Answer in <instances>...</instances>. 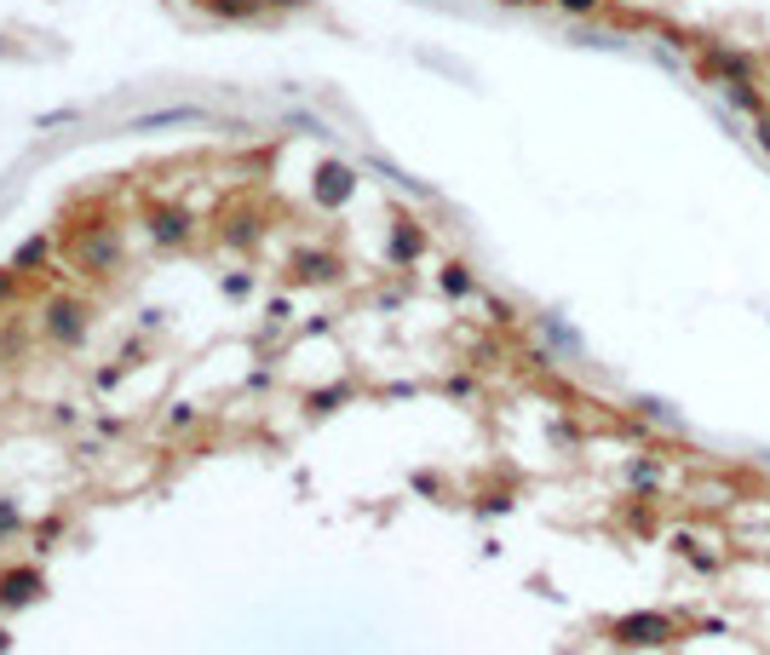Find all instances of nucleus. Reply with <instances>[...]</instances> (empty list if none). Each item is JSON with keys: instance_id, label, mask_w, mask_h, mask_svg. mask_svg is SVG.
Returning <instances> with one entry per match:
<instances>
[{"instance_id": "obj_9", "label": "nucleus", "mask_w": 770, "mask_h": 655, "mask_svg": "<svg viewBox=\"0 0 770 655\" xmlns=\"http://www.w3.org/2000/svg\"><path fill=\"white\" fill-rule=\"evenodd\" d=\"M317 196H322V201H345V196H351V167H322Z\"/></svg>"}, {"instance_id": "obj_6", "label": "nucleus", "mask_w": 770, "mask_h": 655, "mask_svg": "<svg viewBox=\"0 0 770 655\" xmlns=\"http://www.w3.org/2000/svg\"><path fill=\"white\" fill-rule=\"evenodd\" d=\"M46 317H53V322H46V328H53L58 340H69V345H75V340L87 334V311H81V306H69V299H64V306H53V311H46Z\"/></svg>"}, {"instance_id": "obj_1", "label": "nucleus", "mask_w": 770, "mask_h": 655, "mask_svg": "<svg viewBox=\"0 0 770 655\" xmlns=\"http://www.w3.org/2000/svg\"><path fill=\"white\" fill-rule=\"evenodd\" d=\"M702 75H707V81H718L725 92L759 87V58L754 53H736V46H707V53H702Z\"/></svg>"}, {"instance_id": "obj_5", "label": "nucleus", "mask_w": 770, "mask_h": 655, "mask_svg": "<svg viewBox=\"0 0 770 655\" xmlns=\"http://www.w3.org/2000/svg\"><path fill=\"white\" fill-rule=\"evenodd\" d=\"M41 592V575L35 569H12V575H0V603H7V610H12V603H30Z\"/></svg>"}, {"instance_id": "obj_8", "label": "nucleus", "mask_w": 770, "mask_h": 655, "mask_svg": "<svg viewBox=\"0 0 770 655\" xmlns=\"http://www.w3.org/2000/svg\"><path fill=\"white\" fill-rule=\"evenodd\" d=\"M110 259H116V231H98V236L81 247V265L98 270V265H110Z\"/></svg>"}, {"instance_id": "obj_15", "label": "nucleus", "mask_w": 770, "mask_h": 655, "mask_svg": "<svg viewBox=\"0 0 770 655\" xmlns=\"http://www.w3.org/2000/svg\"><path fill=\"white\" fill-rule=\"evenodd\" d=\"M759 144L770 149V115H765V110H759Z\"/></svg>"}, {"instance_id": "obj_3", "label": "nucleus", "mask_w": 770, "mask_h": 655, "mask_svg": "<svg viewBox=\"0 0 770 655\" xmlns=\"http://www.w3.org/2000/svg\"><path fill=\"white\" fill-rule=\"evenodd\" d=\"M622 484L632 489V495H656V489H667V460H656V455H638V460H627L622 466Z\"/></svg>"}, {"instance_id": "obj_17", "label": "nucleus", "mask_w": 770, "mask_h": 655, "mask_svg": "<svg viewBox=\"0 0 770 655\" xmlns=\"http://www.w3.org/2000/svg\"><path fill=\"white\" fill-rule=\"evenodd\" d=\"M512 7H529V0H512Z\"/></svg>"}, {"instance_id": "obj_13", "label": "nucleus", "mask_w": 770, "mask_h": 655, "mask_svg": "<svg viewBox=\"0 0 770 655\" xmlns=\"http://www.w3.org/2000/svg\"><path fill=\"white\" fill-rule=\"evenodd\" d=\"M7 529H18V512L7 507V500H0V535H7Z\"/></svg>"}, {"instance_id": "obj_14", "label": "nucleus", "mask_w": 770, "mask_h": 655, "mask_svg": "<svg viewBox=\"0 0 770 655\" xmlns=\"http://www.w3.org/2000/svg\"><path fill=\"white\" fill-rule=\"evenodd\" d=\"M12 288H18V270H0V299H7Z\"/></svg>"}, {"instance_id": "obj_4", "label": "nucleus", "mask_w": 770, "mask_h": 655, "mask_svg": "<svg viewBox=\"0 0 770 655\" xmlns=\"http://www.w3.org/2000/svg\"><path fill=\"white\" fill-rule=\"evenodd\" d=\"M684 495H690V507H702V512H730L741 500L736 484H718V477H702V484H690Z\"/></svg>"}, {"instance_id": "obj_11", "label": "nucleus", "mask_w": 770, "mask_h": 655, "mask_svg": "<svg viewBox=\"0 0 770 655\" xmlns=\"http://www.w3.org/2000/svg\"><path fill=\"white\" fill-rule=\"evenodd\" d=\"M392 254H397V259H415V254H420V236H415V231H403V236L392 242Z\"/></svg>"}, {"instance_id": "obj_10", "label": "nucleus", "mask_w": 770, "mask_h": 655, "mask_svg": "<svg viewBox=\"0 0 770 655\" xmlns=\"http://www.w3.org/2000/svg\"><path fill=\"white\" fill-rule=\"evenodd\" d=\"M443 288H449V293H466V288H472L466 265H449V270H443Z\"/></svg>"}, {"instance_id": "obj_2", "label": "nucleus", "mask_w": 770, "mask_h": 655, "mask_svg": "<svg viewBox=\"0 0 770 655\" xmlns=\"http://www.w3.org/2000/svg\"><path fill=\"white\" fill-rule=\"evenodd\" d=\"M622 644H638V650H656V644H673L679 639V626H673V615H661V610H638V615H622L609 626Z\"/></svg>"}, {"instance_id": "obj_7", "label": "nucleus", "mask_w": 770, "mask_h": 655, "mask_svg": "<svg viewBox=\"0 0 770 655\" xmlns=\"http://www.w3.org/2000/svg\"><path fill=\"white\" fill-rule=\"evenodd\" d=\"M150 236H156L162 247H173V242H185V236H190V219H185V213H173V208H162V213H150Z\"/></svg>"}, {"instance_id": "obj_16", "label": "nucleus", "mask_w": 770, "mask_h": 655, "mask_svg": "<svg viewBox=\"0 0 770 655\" xmlns=\"http://www.w3.org/2000/svg\"><path fill=\"white\" fill-rule=\"evenodd\" d=\"M765 115H770V87H765Z\"/></svg>"}, {"instance_id": "obj_18", "label": "nucleus", "mask_w": 770, "mask_h": 655, "mask_svg": "<svg viewBox=\"0 0 770 655\" xmlns=\"http://www.w3.org/2000/svg\"><path fill=\"white\" fill-rule=\"evenodd\" d=\"M0 53H7V46H0Z\"/></svg>"}, {"instance_id": "obj_12", "label": "nucleus", "mask_w": 770, "mask_h": 655, "mask_svg": "<svg viewBox=\"0 0 770 655\" xmlns=\"http://www.w3.org/2000/svg\"><path fill=\"white\" fill-rule=\"evenodd\" d=\"M558 7H563V12H575V18H586V12H598L604 0H558Z\"/></svg>"}]
</instances>
